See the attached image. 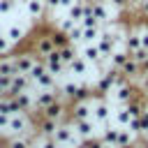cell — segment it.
<instances>
[{
    "instance_id": "obj_1",
    "label": "cell",
    "mask_w": 148,
    "mask_h": 148,
    "mask_svg": "<svg viewBox=\"0 0 148 148\" xmlns=\"http://www.w3.org/2000/svg\"><path fill=\"white\" fill-rule=\"evenodd\" d=\"M44 118H49V120H53V123H65L67 118H69V106L62 102V99H58V102H53L51 106H46V109H42L39 111Z\"/></svg>"
},
{
    "instance_id": "obj_2",
    "label": "cell",
    "mask_w": 148,
    "mask_h": 148,
    "mask_svg": "<svg viewBox=\"0 0 148 148\" xmlns=\"http://www.w3.org/2000/svg\"><path fill=\"white\" fill-rule=\"evenodd\" d=\"M92 120L95 123H102L104 127L109 125V116H111V104L104 99V97H97V95H92Z\"/></svg>"
},
{
    "instance_id": "obj_3",
    "label": "cell",
    "mask_w": 148,
    "mask_h": 148,
    "mask_svg": "<svg viewBox=\"0 0 148 148\" xmlns=\"http://www.w3.org/2000/svg\"><path fill=\"white\" fill-rule=\"evenodd\" d=\"M139 90H136V86H132L130 81H123L116 90H113V99L118 102V106H125V104H130L132 99H136L139 95H136Z\"/></svg>"
},
{
    "instance_id": "obj_4",
    "label": "cell",
    "mask_w": 148,
    "mask_h": 148,
    "mask_svg": "<svg viewBox=\"0 0 148 148\" xmlns=\"http://www.w3.org/2000/svg\"><path fill=\"white\" fill-rule=\"evenodd\" d=\"M92 118V102L90 99H83V102H74L69 106V120L76 123V120H88Z\"/></svg>"
},
{
    "instance_id": "obj_5",
    "label": "cell",
    "mask_w": 148,
    "mask_h": 148,
    "mask_svg": "<svg viewBox=\"0 0 148 148\" xmlns=\"http://www.w3.org/2000/svg\"><path fill=\"white\" fill-rule=\"evenodd\" d=\"M58 99H62V92H60V88H51V90H39L37 95H35V109H46V106H51L53 102H58Z\"/></svg>"
},
{
    "instance_id": "obj_6",
    "label": "cell",
    "mask_w": 148,
    "mask_h": 148,
    "mask_svg": "<svg viewBox=\"0 0 148 148\" xmlns=\"http://www.w3.org/2000/svg\"><path fill=\"white\" fill-rule=\"evenodd\" d=\"M32 79L28 74H14L12 76V86H9V97L14 95H21V92H30L32 90Z\"/></svg>"
},
{
    "instance_id": "obj_7",
    "label": "cell",
    "mask_w": 148,
    "mask_h": 148,
    "mask_svg": "<svg viewBox=\"0 0 148 148\" xmlns=\"http://www.w3.org/2000/svg\"><path fill=\"white\" fill-rule=\"evenodd\" d=\"M74 125V132L86 141V139H90V136H95V120L92 118H88V120H76V123H72Z\"/></svg>"
},
{
    "instance_id": "obj_8",
    "label": "cell",
    "mask_w": 148,
    "mask_h": 148,
    "mask_svg": "<svg viewBox=\"0 0 148 148\" xmlns=\"http://www.w3.org/2000/svg\"><path fill=\"white\" fill-rule=\"evenodd\" d=\"M81 58H83L88 65H90V62H92V65H99V62L104 60V56H102V51H99V46H97V44H88V46L83 49Z\"/></svg>"
},
{
    "instance_id": "obj_9",
    "label": "cell",
    "mask_w": 148,
    "mask_h": 148,
    "mask_svg": "<svg viewBox=\"0 0 148 148\" xmlns=\"http://www.w3.org/2000/svg\"><path fill=\"white\" fill-rule=\"evenodd\" d=\"M16 60V72L18 74H28L30 69H32V65L37 62V58L32 56V53H21L18 58H14Z\"/></svg>"
},
{
    "instance_id": "obj_10",
    "label": "cell",
    "mask_w": 148,
    "mask_h": 148,
    "mask_svg": "<svg viewBox=\"0 0 148 148\" xmlns=\"http://www.w3.org/2000/svg\"><path fill=\"white\" fill-rule=\"evenodd\" d=\"M99 51H102V56L106 58V56H111L113 53V46H116V37L111 35V32H104L102 37H99Z\"/></svg>"
},
{
    "instance_id": "obj_11",
    "label": "cell",
    "mask_w": 148,
    "mask_h": 148,
    "mask_svg": "<svg viewBox=\"0 0 148 148\" xmlns=\"http://www.w3.org/2000/svg\"><path fill=\"white\" fill-rule=\"evenodd\" d=\"M14 74H18L16 72V60L14 58H0V76L12 79Z\"/></svg>"
},
{
    "instance_id": "obj_12",
    "label": "cell",
    "mask_w": 148,
    "mask_h": 148,
    "mask_svg": "<svg viewBox=\"0 0 148 148\" xmlns=\"http://www.w3.org/2000/svg\"><path fill=\"white\" fill-rule=\"evenodd\" d=\"M67 69H69V72H72L74 76H83V74L88 72V62H86V60H83L81 56H76V58H74V60H72V62L67 65Z\"/></svg>"
},
{
    "instance_id": "obj_13",
    "label": "cell",
    "mask_w": 148,
    "mask_h": 148,
    "mask_svg": "<svg viewBox=\"0 0 148 148\" xmlns=\"http://www.w3.org/2000/svg\"><path fill=\"white\" fill-rule=\"evenodd\" d=\"M5 148H32V136L30 134H25V136H12L5 143Z\"/></svg>"
},
{
    "instance_id": "obj_14",
    "label": "cell",
    "mask_w": 148,
    "mask_h": 148,
    "mask_svg": "<svg viewBox=\"0 0 148 148\" xmlns=\"http://www.w3.org/2000/svg\"><path fill=\"white\" fill-rule=\"evenodd\" d=\"M116 120H118V127H130V123L134 120V116L130 113L127 106H120V109L116 111Z\"/></svg>"
},
{
    "instance_id": "obj_15",
    "label": "cell",
    "mask_w": 148,
    "mask_h": 148,
    "mask_svg": "<svg viewBox=\"0 0 148 148\" xmlns=\"http://www.w3.org/2000/svg\"><path fill=\"white\" fill-rule=\"evenodd\" d=\"M127 58H130V53L127 51H118V53H111V69H120L125 62H127Z\"/></svg>"
},
{
    "instance_id": "obj_16",
    "label": "cell",
    "mask_w": 148,
    "mask_h": 148,
    "mask_svg": "<svg viewBox=\"0 0 148 148\" xmlns=\"http://www.w3.org/2000/svg\"><path fill=\"white\" fill-rule=\"evenodd\" d=\"M58 53H60V58H62V62H65V65H69V62L76 58V51H74V46H72V44H65L62 49H58Z\"/></svg>"
},
{
    "instance_id": "obj_17",
    "label": "cell",
    "mask_w": 148,
    "mask_h": 148,
    "mask_svg": "<svg viewBox=\"0 0 148 148\" xmlns=\"http://www.w3.org/2000/svg\"><path fill=\"white\" fill-rule=\"evenodd\" d=\"M7 39H9L12 44H14V42H21V39H23V30H21L18 25H12V28L7 30Z\"/></svg>"
},
{
    "instance_id": "obj_18",
    "label": "cell",
    "mask_w": 148,
    "mask_h": 148,
    "mask_svg": "<svg viewBox=\"0 0 148 148\" xmlns=\"http://www.w3.org/2000/svg\"><path fill=\"white\" fill-rule=\"evenodd\" d=\"M28 9H30L32 16H39L42 9H44V0H30V2H28Z\"/></svg>"
},
{
    "instance_id": "obj_19",
    "label": "cell",
    "mask_w": 148,
    "mask_h": 148,
    "mask_svg": "<svg viewBox=\"0 0 148 148\" xmlns=\"http://www.w3.org/2000/svg\"><path fill=\"white\" fill-rule=\"evenodd\" d=\"M9 86H12V79L0 76V97H9Z\"/></svg>"
},
{
    "instance_id": "obj_20",
    "label": "cell",
    "mask_w": 148,
    "mask_h": 148,
    "mask_svg": "<svg viewBox=\"0 0 148 148\" xmlns=\"http://www.w3.org/2000/svg\"><path fill=\"white\" fill-rule=\"evenodd\" d=\"M58 143L53 141V139H44V136H39V141H37V146L35 148H56Z\"/></svg>"
},
{
    "instance_id": "obj_21",
    "label": "cell",
    "mask_w": 148,
    "mask_h": 148,
    "mask_svg": "<svg viewBox=\"0 0 148 148\" xmlns=\"http://www.w3.org/2000/svg\"><path fill=\"white\" fill-rule=\"evenodd\" d=\"M9 49H12V42H9L7 37H2V35H0V58H2Z\"/></svg>"
},
{
    "instance_id": "obj_22",
    "label": "cell",
    "mask_w": 148,
    "mask_h": 148,
    "mask_svg": "<svg viewBox=\"0 0 148 148\" xmlns=\"http://www.w3.org/2000/svg\"><path fill=\"white\" fill-rule=\"evenodd\" d=\"M7 127H9V116L0 113V132H7Z\"/></svg>"
},
{
    "instance_id": "obj_23",
    "label": "cell",
    "mask_w": 148,
    "mask_h": 148,
    "mask_svg": "<svg viewBox=\"0 0 148 148\" xmlns=\"http://www.w3.org/2000/svg\"><path fill=\"white\" fill-rule=\"evenodd\" d=\"M14 7V0H0V12H9Z\"/></svg>"
},
{
    "instance_id": "obj_24",
    "label": "cell",
    "mask_w": 148,
    "mask_h": 148,
    "mask_svg": "<svg viewBox=\"0 0 148 148\" xmlns=\"http://www.w3.org/2000/svg\"><path fill=\"white\" fill-rule=\"evenodd\" d=\"M136 148H148V141H139V143H134Z\"/></svg>"
},
{
    "instance_id": "obj_25",
    "label": "cell",
    "mask_w": 148,
    "mask_h": 148,
    "mask_svg": "<svg viewBox=\"0 0 148 148\" xmlns=\"http://www.w3.org/2000/svg\"><path fill=\"white\" fill-rule=\"evenodd\" d=\"M0 148H5V136H2V132H0Z\"/></svg>"
},
{
    "instance_id": "obj_26",
    "label": "cell",
    "mask_w": 148,
    "mask_h": 148,
    "mask_svg": "<svg viewBox=\"0 0 148 148\" xmlns=\"http://www.w3.org/2000/svg\"><path fill=\"white\" fill-rule=\"evenodd\" d=\"M56 148H72V146H65V143H58Z\"/></svg>"
},
{
    "instance_id": "obj_27",
    "label": "cell",
    "mask_w": 148,
    "mask_h": 148,
    "mask_svg": "<svg viewBox=\"0 0 148 148\" xmlns=\"http://www.w3.org/2000/svg\"><path fill=\"white\" fill-rule=\"evenodd\" d=\"M102 148H116V146H111V143H104V146H102Z\"/></svg>"
},
{
    "instance_id": "obj_28",
    "label": "cell",
    "mask_w": 148,
    "mask_h": 148,
    "mask_svg": "<svg viewBox=\"0 0 148 148\" xmlns=\"http://www.w3.org/2000/svg\"><path fill=\"white\" fill-rule=\"evenodd\" d=\"M127 148H136V146H134V143H132V146H127Z\"/></svg>"
},
{
    "instance_id": "obj_29",
    "label": "cell",
    "mask_w": 148,
    "mask_h": 148,
    "mask_svg": "<svg viewBox=\"0 0 148 148\" xmlns=\"http://www.w3.org/2000/svg\"><path fill=\"white\" fill-rule=\"evenodd\" d=\"M146 109H148V97H146Z\"/></svg>"
}]
</instances>
